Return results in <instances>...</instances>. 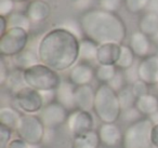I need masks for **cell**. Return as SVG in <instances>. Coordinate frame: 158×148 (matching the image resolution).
Wrapping results in <instances>:
<instances>
[{"label":"cell","instance_id":"obj_29","mask_svg":"<svg viewBox=\"0 0 158 148\" xmlns=\"http://www.w3.org/2000/svg\"><path fill=\"white\" fill-rule=\"evenodd\" d=\"M7 83H8V87H9L14 93H16L19 90L26 87V84H25V82H24V78H23V70L18 69V70L12 72L11 74H10L9 78H8Z\"/></svg>","mask_w":158,"mask_h":148},{"label":"cell","instance_id":"obj_24","mask_svg":"<svg viewBox=\"0 0 158 148\" xmlns=\"http://www.w3.org/2000/svg\"><path fill=\"white\" fill-rule=\"evenodd\" d=\"M98 48L99 44H97L94 41L84 38L80 40V48H79V59L84 61L85 63L97 61L98 55Z\"/></svg>","mask_w":158,"mask_h":148},{"label":"cell","instance_id":"obj_19","mask_svg":"<svg viewBox=\"0 0 158 148\" xmlns=\"http://www.w3.org/2000/svg\"><path fill=\"white\" fill-rule=\"evenodd\" d=\"M100 144L99 133L91 130L74 136L72 148H99Z\"/></svg>","mask_w":158,"mask_h":148},{"label":"cell","instance_id":"obj_23","mask_svg":"<svg viewBox=\"0 0 158 148\" xmlns=\"http://www.w3.org/2000/svg\"><path fill=\"white\" fill-rule=\"evenodd\" d=\"M39 61L38 54H36L31 49H25L23 52L13 57L14 65L20 70H25L36 64H39Z\"/></svg>","mask_w":158,"mask_h":148},{"label":"cell","instance_id":"obj_44","mask_svg":"<svg viewBox=\"0 0 158 148\" xmlns=\"http://www.w3.org/2000/svg\"><path fill=\"white\" fill-rule=\"evenodd\" d=\"M147 12H154L158 14V0H149L148 7H147Z\"/></svg>","mask_w":158,"mask_h":148},{"label":"cell","instance_id":"obj_11","mask_svg":"<svg viewBox=\"0 0 158 148\" xmlns=\"http://www.w3.org/2000/svg\"><path fill=\"white\" fill-rule=\"evenodd\" d=\"M139 79L147 85L158 83V54H151L138 64Z\"/></svg>","mask_w":158,"mask_h":148},{"label":"cell","instance_id":"obj_27","mask_svg":"<svg viewBox=\"0 0 158 148\" xmlns=\"http://www.w3.org/2000/svg\"><path fill=\"white\" fill-rule=\"evenodd\" d=\"M116 65H100L95 69V78L101 83H108L117 74Z\"/></svg>","mask_w":158,"mask_h":148},{"label":"cell","instance_id":"obj_17","mask_svg":"<svg viewBox=\"0 0 158 148\" xmlns=\"http://www.w3.org/2000/svg\"><path fill=\"white\" fill-rule=\"evenodd\" d=\"M121 44L105 43L98 48L97 62L100 65H116L120 56Z\"/></svg>","mask_w":158,"mask_h":148},{"label":"cell","instance_id":"obj_46","mask_svg":"<svg viewBox=\"0 0 158 148\" xmlns=\"http://www.w3.org/2000/svg\"><path fill=\"white\" fill-rule=\"evenodd\" d=\"M151 39H152V41H153L154 43L158 44V31L153 36V37H151Z\"/></svg>","mask_w":158,"mask_h":148},{"label":"cell","instance_id":"obj_26","mask_svg":"<svg viewBox=\"0 0 158 148\" xmlns=\"http://www.w3.org/2000/svg\"><path fill=\"white\" fill-rule=\"evenodd\" d=\"M134 57H135V55H134L133 51L131 50V48L129 46H126V44H121L120 56H119L118 62L116 63V67L121 70L128 69L134 65Z\"/></svg>","mask_w":158,"mask_h":148},{"label":"cell","instance_id":"obj_10","mask_svg":"<svg viewBox=\"0 0 158 148\" xmlns=\"http://www.w3.org/2000/svg\"><path fill=\"white\" fill-rule=\"evenodd\" d=\"M93 123L94 120L90 111L81 110V109H75L70 111L66 121L68 131L74 136L91 131L93 128Z\"/></svg>","mask_w":158,"mask_h":148},{"label":"cell","instance_id":"obj_20","mask_svg":"<svg viewBox=\"0 0 158 148\" xmlns=\"http://www.w3.org/2000/svg\"><path fill=\"white\" fill-rule=\"evenodd\" d=\"M135 107L145 117H151L158 111V97L154 94L147 93L136 98Z\"/></svg>","mask_w":158,"mask_h":148},{"label":"cell","instance_id":"obj_33","mask_svg":"<svg viewBox=\"0 0 158 148\" xmlns=\"http://www.w3.org/2000/svg\"><path fill=\"white\" fill-rule=\"evenodd\" d=\"M126 82H127V81H126L123 72H117L115 77L107 83V84L110 85L114 91H116L117 93H118L121 89H123V88L126 87V84H125Z\"/></svg>","mask_w":158,"mask_h":148},{"label":"cell","instance_id":"obj_30","mask_svg":"<svg viewBox=\"0 0 158 148\" xmlns=\"http://www.w3.org/2000/svg\"><path fill=\"white\" fill-rule=\"evenodd\" d=\"M149 0H125V7L131 14H139L147 9Z\"/></svg>","mask_w":158,"mask_h":148},{"label":"cell","instance_id":"obj_37","mask_svg":"<svg viewBox=\"0 0 158 148\" xmlns=\"http://www.w3.org/2000/svg\"><path fill=\"white\" fill-rule=\"evenodd\" d=\"M131 88L136 98L141 97V96L148 93V85L142 80H138L136 82H134L133 84L131 85Z\"/></svg>","mask_w":158,"mask_h":148},{"label":"cell","instance_id":"obj_22","mask_svg":"<svg viewBox=\"0 0 158 148\" xmlns=\"http://www.w3.org/2000/svg\"><path fill=\"white\" fill-rule=\"evenodd\" d=\"M139 31L148 37H153L158 31V14L146 12L139 21Z\"/></svg>","mask_w":158,"mask_h":148},{"label":"cell","instance_id":"obj_6","mask_svg":"<svg viewBox=\"0 0 158 148\" xmlns=\"http://www.w3.org/2000/svg\"><path fill=\"white\" fill-rule=\"evenodd\" d=\"M47 128L39 116L25 113L22 115L15 132L19 137L31 145H40L44 143Z\"/></svg>","mask_w":158,"mask_h":148},{"label":"cell","instance_id":"obj_16","mask_svg":"<svg viewBox=\"0 0 158 148\" xmlns=\"http://www.w3.org/2000/svg\"><path fill=\"white\" fill-rule=\"evenodd\" d=\"M95 91L90 84L80 85L75 89V103L76 108L90 111L94 106Z\"/></svg>","mask_w":158,"mask_h":148},{"label":"cell","instance_id":"obj_45","mask_svg":"<svg viewBox=\"0 0 158 148\" xmlns=\"http://www.w3.org/2000/svg\"><path fill=\"white\" fill-rule=\"evenodd\" d=\"M148 118H151V120L153 121V123H154V124H157V123H158V111H157L156 113H154L153 116L148 117Z\"/></svg>","mask_w":158,"mask_h":148},{"label":"cell","instance_id":"obj_42","mask_svg":"<svg viewBox=\"0 0 158 148\" xmlns=\"http://www.w3.org/2000/svg\"><path fill=\"white\" fill-rule=\"evenodd\" d=\"M152 144L154 147L158 148V123L154 124L153 131H152Z\"/></svg>","mask_w":158,"mask_h":148},{"label":"cell","instance_id":"obj_14","mask_svg":"<svg viewBox=\"0 0 158 148\" xmlns=\"http://www.w3.org/2000/svg\"><path fill=\"white\" fill-rule=\"evenodd\" d=\"M26 15L31 23L44 22L51 14V7L44 0H31L26 8Z\"/></svg>","mask_w":158,"mask_h":148},{"label":"cell","instance_id":"obj_7","mask_svg":"<svg viewBox=\"0 0 158 148\" xmlns=\"http://www.w3.org/2000/svg\"><path fill=\"white\" fill-rule=\"evenodd\" d=\"M28 40V31L18 27L8 28L0 36V54L2 57H14L26 49Z\"/></svg>","mask_w":158,"mask_h":148},{"label":"cell","instance_id":"obj_50","mask_svg":"<svg viewBox=\"0 0 158 148\" xmlns=\"http://www.w3.org/2000/svg\"><path fill=\"white\" fill-rule=\"evenodd\" d=\"M157 54H158V53H157Z\"/></svg>","mask_w":158,"mask_h":148},{"label":"cell","instance_id":"obj_5","mask_svg":"<svg viewBox=\"0 0 158 148\" xmlns=\"http://www.w3.org/2000/svg\"><path fill=\"white\" fill-rule=\"evenodd\" d=\"M153 126V121L148 117L129 124L123 135V148H152Z\"/></svg>","mask_w":158,"mask_h":148},{"label":"cell","instance_id":"obj_40","mask_svg":"<svg viewBox=\"0 0 158 148\" xmlns=\"http://www.w3.org/2000/svg\"><path fill=\"white\" fill-rule=\"evenodd\" d=\"M7 148H31V145L27 143V142H25L24 139L18 137V138L12 139Z\"/></svg>","mask_w":158,"mask_h":148},{"label":"cell","instance_id":"obj_35","mask_svg":"<svg viewBox=\"0 0 158 148\" xmlns=\"http://www.w3.org/2000/svg\"><path fill=\"white\" fill-rule=\"evenodd\" d=\"M12 130L0 124V148H7L9 143L12 141Z\"/></svg>","mask_w":158,"mask_h":148},{"label":"cell","instance_id":"obj_47","mask_svg":"<svg viewBox=\"0 0 158 148\" xmlns=\"http://www.w3.org/2000/svg\"><path fill=\"white\" fill-rule=\"evenodd\" d=\"M14 2H25V1H27V0H13Z\"/></svg>","mask_w":158,"mask_h":148},{"label":"cell","instance_id":"obj_13","mask_svg":"<svg viewBox=\"0 0 158 148\" xmlns=\"http://www.w3.org/2000/svg\"><path fill=\"white\" fill-rule=\"evenodd\" d=\"M100 142L107 148H115L123 142V135L119 126L115 123H102L99 128Z\"/></svg>","mask_w":158,"mask_h":148},{"label":"cell","instance_id":"obj_1","mask_svg":"<svg viewBox=\"0 0 158 148\" xmlns=\"http://www.w3.org/2000/svg\"><path fill=\"white\" fill-rule=\"evenodd\" d=\"M80 40L67 29L55 27L41 38L37 54L41 64L55 72L74 67L79 59Z\"/></svg>","mask_w":158,"mask_h":148},{"label":"cell","instance_id":"obj_9","mask_svg":"<svg viewBox=\"0 0 158 148\" xmlns=\"http://www.w3.org/2000/svg\"><path fill=\"white\" fill-rule=\"evenodd\" d=\"M68 109L56 101L44 105L39 113V117L47 129H54L67 121Z\"/></svg>","mask_w":158,"mask_h":148},{"label":"cell","instance_id":"obj_49","mask_svg":"<svg viewBox=\"0 0 158 148\" xmlns=\"http://www.w3.org/2000/svg\"><path fill=\"white\" fill-rule=\"evenodd\" d=\"M152 148H156V147H154V146H153V147H152Z\"/></svg>","mask_w":158,"mask_h":148},{"label":"cell","instance_id":"obj_36","mask_svg":"<svg viewBox=\"0 0 158 148\" xmlns=\"http://www.w3.org/2000/svg\"><path fill=\"white\" fill-rule=\"evenodd\" d=\"M14 1L13 0H0V16L8 18L13 13Z\"/></svg>","mask_w":158,"mask_h":148},{"label":"cell","instance_id":"obj_28","mask_svg":"<svg viewBox=\"0 0 158 148\" xmlns=\"http://www.w3.org/2000/svg\"><path fill=\"white\" fill-rule=\"evenodd\" d=\"M118 97L123 110L135 106L136 97L134 95L133 91H132L131 85H126L123 89H121L118 92Z\"/></svg>","mask_w":158,"mask_h":148},{"label":"cell","instance_id":"obj_41","mask_svg":"<svg viewBox=\"0 0 158 148\" xmlns=\"http://www.w3.org/2000/svg\"><path fill=\"white\" fill-rule=\"evenodd\" d=\"M93 3V0H79L77 2H75V8L78 10H81V11H88V8L91 7V5Z\"/></svg>","mask_w":158,"mask_h":148},{"label":"cell","instance_id":"obj_31","mask_svg":"<svg viewBox=\"0 0 158 148\" xmlns=\"http://www.w3.org/2000/svg\"><path fill=\"white\" fill-rule=\"evenodd\" d=\"M57 27H61V28L69 31L70 33L74 34L79 40L84 39V37H85L84 31H82V28H81V26H80V23L76 22V21H74V20L65 21V22H63L62 24H60Z\"/></svg>","mask_w":158,"mask_h":148},{"label":"cell","instance_id":"obj_39","mask_svg":"<svg viewBox=\"0 0 158 148\" xmlns=\"http://www.w3.org/2000/svg\"><path fill=\"white\" fill-rule=\"evenodd\" d=\"M10 74L11 72H10L7 63L5 62V59L1 57V60H0V84L3 85L7 83Z\"/></svg>","mask_w":158,"mask_h":148},{"label":"cell","instance_id":"obj_15","mask_svg":"<svg viewBox=\"0 0 158 148\" xmlns=\"http://www.w3.org/2000/svg\"><path fill=\"white\" fill-rule=\"evenodd\" d=\"M75 87L70 81L62 80L61 84L55 90V101L63 105L68 110H75L76 103H75Z\"/></svg>","mask_w":158,"mask_h":148},{"label":"cell","instance_id":"obj_2","mask_svg":"<svg viewBox=\"0 0 158 148\" xmlns=\"http://www.w3.org/2000/svg\"><path fill=\"white\" fill-rule=\"evenodd\" d=\"M80 26L85 38L94 41L97 44H121L127 36V27L123 18L116 13L102 9H91L84 12Z\"/></svg>","mask_w":158,"mask_h":148},{"label":"cell","instance_id":"obj_8","mask_svg":"<svg viewBox=\"0 0 158 148\" xmlns=\"http://www.w3.org/2000/svg\"><path fill=\"white\" fill-rule=\"evenodd\" d=\"M14 103L19 109L29 115L40 113L44 106L41 93L27 85L14 93Z\"/></svg>","mask_w":158,"mask_h":148},{"label":"cell","instance_id":"obj_43","mask_svg":"<svg viewBox=\"0 0 158 148\" xmlns=\"http://www.w3.org/2000/svg\"><path fill=\"white\" fill-rule=\"evenodd\" d=\"M8 31V20L7 18L0 16V36H2Z\"/></svg>","mask_w":158,"mask_h":148},{"label":"cell","instance_id":"obj_48","mask_svg":"<svg viewBox=\"0 0 158 148\" xmlns=\"http://www.w3.org/2000/svg\"><path fill=\"white\" fill-rule=\"evenodd\" d=\"M72 1H73V2L75 3V2H77V1H79V0H72Z\"/></svg>","mask_w":158,"mask_h":148},{"label":"cell","instance_id":"obj_21","mask_svg":"<svg viewBox=\"0 0 158 148\" xmlns=\"http://www.w3.org/2000/svg\"><path fill=\"white\" fill-rule=\"evenodd\" d=\"M22 117L21 113L12 106L0 107V124L15 131Z\"/></svg>","mask_w":158,"mask_h":148},{"label":"cell","instance_id":"obj_18","mask_svg":"<svg viewBox=\"0 0 158 148\" xmlns=\"http://www.w3.org/2000/svg\"><path fill=\"white\" fill-rule=\"evenodd\" d=\"M129 47L133 51L135 56L144 59V57L148 56L149 52H151V39L148 36L143 34L142 31H134L130 37Z\"/></svg>","mask_w":158,"mask_h":148},{"label":"cell","instance_id":"obj_32","mask_svg":"<svg viewBox=\"0 0 158 148\" xmlns=\"http://www.w3.org/2000/svg\"><path fill=\"white\" fill-rule=\"evenodd\" d=\"M141 116H142V113H141L140 111L138 110V108L134 106V107H131V108H128V109L123 110L120 118L125 122H128V123L131 124V123H133V122H136L138 120L142 119Z\"/></svg>","mask_w":158,"mask_h":148},{"label":"cell","instance_id":"obj_25","mask_svg":"<svg viewBox=\"0 0 158 148\" xmlns=\"http://www.w3.org/2000/svg\"><path fill=\"white\" fill-rule=\"evenodd\" d=\"M8 20V28H22L26 31H29L31 27V22L26 15V13L22 12H13L7 18Z\"/></svg>","mask_w":158,"mask_h":148},{"label":"cell","instance_id":"obj_4","mask_svg":"<svg viewBox=\"0 0 158 148\" xmlns=\"http://www.w3.org/2000/svg\"><path fill=\"white\" fill-rule=\"evenodd\" d=\"M23 78L27 87L39 92L55 91L62 82L59 72L40 63L23 70Z\"/></svg>","mask_w":158,"mask_h":148},{"label":"cell","instance_id":"obj_34","mask_svg":"<svg viewBox=\"0 0 158 148\" xmlns=\"http://www.w3.org/2000/svg\"><path fill=\"white\" fill-rule=\"evenodd\" d=\"M100 9L116 13L121 7V0H99Z\"/></svg>","mask_w":158,"mask_h":148},{"label":"cell","instance_id":"obj_12","mask_svg":"<svg viewBox=\"0 0 158 148\" xmlns=\"http://www.w3.org/2000/svg\"><path fill=\"white\" fill-rule=\"evenodd\" d=\"M95 77V70L88 63H78L70 68L68 74V81L73 83L75 87L90 84Z\"/></svg>","mask_w":158,"mask_h":148},{"label":"cell","instance_id":"obj_3","mask_svg":"<svg viewBox=\"0 0 158 148\" xmlns=\"http://www.w3.org/2000/svg\"><path fill=\"white\" fill-rule=\"evenodd\" d=\"M93 111L103 123H115L120 118L123 109L118 93L107 83H101L95 90Z\"/></svg>","mask_w":158,"mask_h":148},{"label":"cell","instance_id":"obj_38","mask_svg":"<svg viewBox=\"0 0 158 148\" xmlns=\"http://www.w3.org/2000/svg\"><path fill=\"white\" fill-rule=\"evenodd\" d=\"M123 74H125V78L129 84H133L134 82H136L139 79V74H138V65H133L131 66L128 69L123 70Z\"/></svg>","mask_w":158,"mask_h":148}]
</instances>
